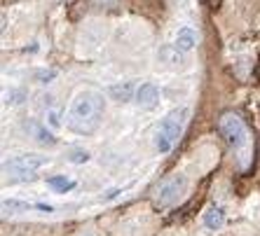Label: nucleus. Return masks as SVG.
<instances>
[{
  "instance_id": "obj_1",
  "label": "nucleus",
  "mask_w": 260,
  "mask_h": 236,
  "mask_svg": "<svg viewBox=\"0 0 260 236\" xmlns=\"http://www.w3.org/2000/svg\"><path fill=\"white\" fill-rule=\"evenodd\" d=\"M106 115V96L99 89H80L71 98L63 115V124L75 136H94L103 124Z\"/></svg>"
},
{
  "instance_id": "obj_2",
  "label": "nucleus",
  "mask_w": 260,
  "mask_h": 236,
  "mask_svg": "<svg viewBox=\"0 0 260 236\" xmlns=\"http://www.w3.org/2000/svg\"><path fill=\"white\" fill-rule=\"evenodd\" d=\"M218 133L223 136L225 145L232 150L239 169L246 171L253 159V138H251V131L244 124V120L237 112H223L218 120Z\"/></svg>"
},
{
  "instance_id": "obj_3",
  "label": "nucleus",
  "mask_w": 260,
  "mask_h": 236,
  "mask_svg": "<svg viewBox=\"0 0 260 236\" xmlns=\"http://www.w3.org/2000/svg\"><path fill=\"white\" fill-rule=\"evenodd\" d=\"M190 117V108L181 105V108H174L171 112L164 115V120L157 124L155 133H152V145L159 154H169L176 147L178 138L183 136V129H185V122Z\"/></svg>"
},
{
  "instance_id": "obj_4",
  "label": "nucleus",
  "mask_w": 260,
  "mask_h": 236,
  "mask_svg": "<svg viewBox=\"0 0 260 236\" xmlns=\"http://www.w3.org/2000/svg\"><path fill=\"white\" fill-rule=\"evenodd\" d=\"M49 159L43 154H33V152H24V154H12L3 162V173L7 176L10 182H26L43 169Z\"/></svg>"
},
{
  "instance_id": "obj_5",
  "label": "nucleus",
  "mask_w": 260,
  "mask_h": 236,
  "mask_svg": "<svg viewBox=\"0 0 260 236\" xmlns=\"http://www.w3.org/2000/svg\"><path fill=\"white\" fill-rule=\"evenodd\" d=\"M188 187H190V182L183 173H174V176L164 178L157 187H155V196H152V199H155V206H159V208L176 206V204L188 194Z\"/></svg>"
},
{
  "instance_id": "obj_6",
  "label": "nucleus",
  "mask_w": 260,
  "mask_h": 236,
  "mask_svg": "<svg viewBox=\"0 0 260 236\" xmlns=\"http://www.w3.org/2000/svg\"><path fill=\"white\" fill-rule=\"evenodd\" d=\"M159 98H162L159 87L155 85V82H143V85H139V89H136L134 101H136V105H139L141 110H155L159 105Z\"/></svg>"
},
{
  "instance_id": "obj_7",
  "label": "nucleus",
  "mask_w": 260,
  "mask_h": 236,
  "mask_svg": "<svg viewBox=\"0 0 260 236\" xmlns=\"http://www.w3.org/2000/svg\"><path fill=\"white\" fill-rule=\"evenodd\" d=\"M202 224H204L209 231H220L225 227V211L216 204L206 206V211L202 213Z\"/></svg>"
},
{
  "instance_id": "obj_8",
  "label": "nucleus",
  "mask_w": 260,
  "mask_h": 236,
  "mask_svg": "<svg viewBox=\"0 0 260 236\" xmlns=\"http://www.w3.org/2000/svg\"><path fill=\"white\" fill-rule=\"evenodd\" d=\"M174 47L181 52V54H188L197 47V33H194L190 26H183L178 33H176V40H174Z\"/></svg>"
},
{
  "instance_id": "obj_9",
  "label": "nucleus",
  "mask_w": 260,
  "mask_h": 236,
  "mask_svg": "<svg viewBox=\"0 0 260 236\" xmlns=\"http://www.w3.org/2000/svg\"><path fill=\"white\" fill-rule=\"evenodd\" d=\"M136 89H139V87H134V82H122V85L110 87L108 94L113 101H117V103H127V101H132V98L136 96Z\"/></svg>"
},
{
  "instance_id": "obj_10",
  "label": "nucleus",
  "mask_w": 260,
  "mask_h": 236,
  "mask_svg": "<svg viewBox=\"0 0 260 236\" xmlns=\"http://www.w3.org/2000/svg\"><path fill=\"white\" fill-rule=\"evenodd\" d=\"M30 133H33V138L38 140V143H43V145H56V138L54 133L47 129V124H30Z\"/></svg>"
},
{
  "instance_id": "obj_11",
  "label": "nucleus",
  "mask_w": 260,
  "mask_h": 236,
  "mask_svg": "<svg viewBox=\"0 0 260 236\" xmlns=\"http://www.w3.org/2000/svg\"><path fill=\"white\" fill-rule=\"evenodd\" d=\"M47 185L54 189V192L66 194V192H71L78 182L73 180V178H66V176H52V178H47Z\"/></svg>"
},
{
  "instance_id": "obj_12",
  "label": "nucleus",
  "mask_w": 260,
  "mask_h": 236,
  "mask_svg": "<svg viewBox=\"0 0 260 236\" xmlns=\"http://www.w3.org/2000/svg\"><path fill=\"white\" fill-rule=\"evenodd\" d=\"M36 204H28V201H19V199H5L3 201V211H10V213H26V211H33Z\"/></svg>"
},
{
  "instance_id": "obj_13",
  "label": "nucleus",
  "mask_w": 260,
  "mask_h": 236,
  "mask_svg": "<svg viewBox=\"0 0 260 236\" xmlns=\"http://www.w3.org/2000/svg\"><path fill=\"white\" fill-rule=\"evenodd\" d=\"M89 157L91 154L87 150H82V147H75V150L68 152V162L71 164H87L89 162Z\"/></svg>"
},
{
  "instance_id": "obj_14",
  "label": "nucleus",
  "mask_w": 260,
  "mask_h": 236,
  "mask_svg": "<svg viewBox=\"0 0 260 236\" xmlns=\"http://www.w3.org/2000/svg\"><path fill=\"white\" fill-rule=\"evenodd\" d=\"M24 98H26L24 89H14V91H10V94L5 96V103L7 105H19V103H24Z\"/></svg>"
},
{
  "instance_id": "obj_15",
  "label": "nucleus",
  "mask_w": 260,
  "mask_h": 236,
  "mask_svg": "<svg viewBox=\"0 0 260 236\" xmlns=\"http://www.w3.org/2000/svg\"><path fill=\"white\" fill-rule=\"evenodd\" d=\"M45 120H47V124H49L52 129H59V127H61V112H59V110H54V108L47 110Z\"/></svg>"
},
{
  "instance_id": "obj_16",
  "label": "nucleus",
  "mask_w": 260,
  "mask_h": 236,
  "mask_svg": "<svg viewBox=\"0 0 260 236\" xmlns=\"http://www.w3.org/2000/svg\"><path fill=\"white\" fill-rule=\"evenodd\" d=\"M56 77V70H40V73H36V80L40 82V85H47L49 80Z\"/></svg>"
},
{
  "instance_id": "obj_17",
  "label": "nucleus",
  "mask_w": 260,
  "mask_h": 236,
  "mask_svg": "<svg viewBox=\"0 0 260 236\" xmlns=\"http://www.w3.org/2000/svg\"><path fill=\"white\" fill-rule=\"evenodd\" d=\"M80 236H99V234H94V231H85V234H80Z\"/></svg>"
}]
</instances>
